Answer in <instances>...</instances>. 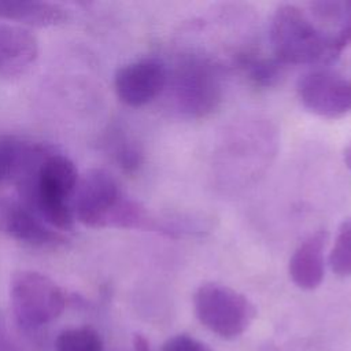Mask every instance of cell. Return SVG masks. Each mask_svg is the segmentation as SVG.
<instances>
[{
  "instance_id": "1",
  "label": "cell",
  "mask_w": 351,
  "mask_h": 351,
  "mask_svg": "<svg viewBox=\"0 0 351 351\" xmlns=\"http://www.w3.org/2000/svg\"><path fill=\"white\" fill-rule=\"evenodd\" d=\"M74 218L90 228L136 226L141 210L126 200L117 180L103 169H90L80 177L71 197Z\"/></svg>"
},
{
  "instance_id": "2",
  "label": "cell",
  "mask_w": 351,
  "mask_h": 351,
  "mask_svg": "<svg viewBox=\"0 0 351 351\" xmlns=\"http://www.w3.org/2000/svg\"><path fill=\"white\" fill-rule=\"evenodd\" d=\"M269 40L281 64H313L336 56L328 34L299 7L285 4L271 16Z\"/></svg>"
},
{
  "instance_id": "3",
  "label": "cell",
  "mask_w": 351,
  "mask_h": 351,
  "mask_svg": "<svg viewBox=\"0 0 351 351\" xmlns=\"http://www.w3.org/2000/svg\"><path fill=\"white\" fill-rule=\"evenodd\" d=\"M193 307L200 324L222 339L243 335L256 315L254 304L243 293L214 282L197 288Z\"/></svg>"
},
{
  "instance_id": "4",
  "label": "cell",
  "mask_w": 351,
  "mask_h": 351,
  "mask_svg": "<svg viewBox=\"0 0 351 351\" xmlns=\"http://www.w3.org/2000/svg\"><path fill=\"white\" fill-rule=\"evenodd\" d=\"M11 308L16 322L25 329H36L56 319L64 310L62 288L45 274L22 270L10 285Z\"/></svg>"
},
{
  "instance_id": "5",
  "label": "cell",
  "mask_w": 351,
  "mask_h": 351,
  "mask_svg": "<svg viewBox=\"0 0 351 351\" xmlns=\"http://www.w3.org/2000/svg\"><path fill=\"white\" fill-rule=\"evenodd\" d=\"M171 88L177 108L193 118L213 112L222 95L215 67L206 60L195 58L178 64Z\"/></svg>"
},
{
  "instance_id": "6",
  "label": "cell",
  "mask_w": 351,
  "mask_h": 351,
  "mask_svg": "<svg viewBox=\"0 0 351 351\" xmlns=\"http://www.w3.org/2000/svg\"><path fill=\"white\" fill-rule=\"evenodd\" d=\"M298 96L310 112L335 119L351 112V80L326 69L303 74L298 81Z\"/></svg>"
},
{
  "instance_id": "7",
  "label": "cell",
  "mask_w": 351,
  "mask_h": 351,
  "mask_svg": "<svg viewBox=\"0 0 351 351\" xmlns=\"http://www.w3.org/2000/svg\"><path fill=\"white\" fill-rule=\"evenodd\" d=\"M169 81L166 66L158 59H140L118 69L114 80L119 100L140 107L160 95Z\"/></svg>"
},
{
  "instance_id": "8",
  "label": "cell",
  "mask_w": 351,
  "mask_h": 351,
  "mask_svg": "<svg viewBox=\"0 0 351 351\" xmlns=\"http://www.w3.org/2000/svg\"><path fill=\"white\" fill-rule=\"evenodd\" d=\"M0 233L33 245H48L62 241V234L48 226L22 200L0 197Z\"/></svg>"
},
{
  "instance_id": "9",
  "label": "cell",
  "mask_w": 351,
  "mask_h": 351,
  "mask_svg": "<svg viewBox=\"0 0 351 351\" xmlns=\"http://www.w3.org/2000/svg\"><path fill=\"white\" fill-rule=\"evenodd\" d=\"M38 56V41L26 27L0 23V75L25 73Z\"/></svg>"
},
{
  "instance_id": "10",
  "label": "cell",
  "mask_w": 351,
  "mask_h": 351,
  "mask_svg": "<svg viewBox=\"0 0 351 351\" xmlns=\"http://www.w3.org/2000/svg\"><path fill=\"white\" fill-rule=\"evenodd\" d=\"M328 233L318 230L303 240L289 259L288 271L292 282L300 289L313 291L324 278V251Z\"/></svg>"
},
{
  "instance_id": "11",
  "label": "cell",
  "mask_w": 351,
  "mask_h": 351,
  "mask_svg": "<svg viewBox=\"0 0 351 351\" xmlns=\"http://www.w3.org/2000/svg\"><path fill=\"white\" fill-rule=\"evenodd\" d=\"M0 19L33 27H49L67 19L66 10L51 1L0 0Z\"/></svg>"
},
{
  "instance_id": "12",
  "label": "cell",
  "mask_w": 351,
  "mask_h": 351,
  "mask_svg": "<svg viewBox=\"0 0 351 351\" xmlns=\"http://www.w3.org/2000/svg\"><path fill=\"white\" fill-rule=\"evenodd\" d=\"M100 335L90 326L66 329L55 341V351H101Z\"/></svg>"
},
{
  "instance_id": "13",
  "label": "cell",
  "mask_w": 351,
  "mask_h": 351,
  "mask_svg": "<svg viewBox=\"0 0 351 351\" xmlns=\"http://www.w3.org/2000/svg\"><path fill=\"white\" fill-rule=\"evenodd\" d=\"M329 265L339 277H351V218L344 219L339 226Z\"/></svg>"
},
{
  "instance_id": "14",
  "label": "cell",
  "mask_w": 351,
  "mask_h": 351,
  "mask_svg": "<svg viewBox=\"0 0 351 351\" xmlns=\"http://www.w3.org/2000/svg\"><path fill=\"white\" fill-rule=\"evenodd\" d=\"M245 69L250 78L262 86H270L278 81L282 71V64L278 60L254 59L245 62Z\"/></svg>"
},
{
  "instance_id": "15",
  "label": "cell",
  "mask_w": 351,
  "mask_h": 351,
  "mask_svg": "<svg viewBox=\"0 0 351 351\" xmlns=\"http://www.w3.org/2000/svg\"><path fill=\"white\" fill-rule=\"evenodd\" d=\"M162 351H210L200 340L188 335H177L170 337L162 347Z\"/></svg>"
},
{
  "instance_id": "16",
  "label": "cell",
  "mask_w": 351,
  "mask_h": 351,
  "mask_svg": "<svg viewBox=\"0 0 351 351\" xmlns=\"http://www.w3.org/2000/svg\"><path fill=\"white\" fill-rule=\"evenodd\" d=\"M133 347H134V351H151L147 339L144 336H141V335H136L134 336Z\"/></svg>"
},
{
  "instance_id": "17",
  "label": "cell",
  "mask_w": 351,
  "mask_h": 351,
  "mask_svg": "<svg viewBox=\"0 0 351 351\" xmlns=\"http://www.w3.org/2000/svg\"><path fill=\"white\" fill-rule=\"evenodd\" d=\"M0 351H18L16 347L12 343H10L8 337L5 336L1 328H0Z\"/></svg>"
},
{
  "instance_id": "18",
  "label": "cell",
  "mask_w": 351,
  "mask_h": 351,
  "mask_svg": "<svg viewBox=\"0 0 351 351\" xmlns=\"http://www.w3.org/2000/svg\"><path fill=\"white\" fill-rule=\"evenodd\" d=\"M344 162H346V166L351 171V144L344 149Z\"/></svg>"
}]
</instances>
